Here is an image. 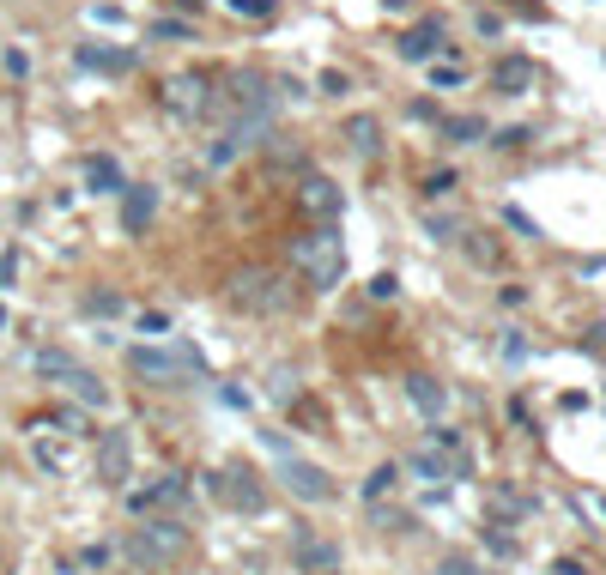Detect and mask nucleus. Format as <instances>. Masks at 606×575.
I'll list each match as a JSON object with an SVG mask.
<instances>
[{
    "mask_svg": "<svg viewBox=\"0 0 606 575\" xmlns=\"http://www.w3.org/2000/svg\"><path fill=\"white\" fill-rule=\"evenodd\" d=\"M152 37H164V42H188L194 31H188L182 19H158V24H152Z\"/></svg>",
    "mask_w": 606,
    "mask_h": 575,
    "instance_id": "33",
    "label": "nucleus"
},
{
    "mask_svg": "<svg viewBox=\"0 0 606 575\" xmlns=\"http://www.w3.org/2000/svg\"><path fill=\"white\" fill-rule=\"evenodd\" d=\"M73 370H80V357H73V352H61V345H43V352H37V376L67 382Z\"/></svg>",
    "mask_w": 606,
    "mask_h": 575,
    "instance_id": "22",
    "label": "nucleus"
},
{
    "mask_svg": "<svg viewBox=\"0 0 606 575\" xmlns=\"http://www.w3.org/2000/svg\"><path fill=\"white\" fill-rule=\"evenodd\" d=\"M467 260H473V267H497V260H504V249L485 237V231H473V237H467Z\"/></svg>",
    "mask_w": 606,
    "mask_h": 575,
    "instance_id": "25",
    "label": "nucleus"
},
{
    "mask_svg": "<svg viewBox=\"0 0 606 575\" xmlns=\"http://www.w3.org/2000/svg\"><path fill=\"white\" fill-rule=\"evenodd\" d=\"M6 278H13V255H0V291H6Z\"/></svg>",
    "mask_w": 606,
    "mask_h": 575,
    "instance_id": "43",
    "label": "nucleus"
},
{
    "mask_svg": "<svg viewBox=\"0 0 606 575\" xmlns=\"http://www.w3.org/2000/svg\"><path fill=\"white\" fill-rule=\"evenodd\" d=\"M485 545H491L497 557H516V551H522V545H516V533H504L497 521H491V533H485Z\"/></svg>",
    "mask_w": 606,
    "mask_h": 575,
    "instance_id": "31",
    "label": "nucleus"
},
{
    "mask_svg": "<svg viewBox=\"0 0 606 575\" xmlns=\"http://www.w3.org/2000/svg\"><path fill=\"white\" fill-rule=\"evenodd\" d=\"M485 503H491L497 515H509V521L534 515V496H527V491H516V485H491V491H485Z\"/></svg>",
    "mask_w": 606,
    "mask_h": 575,
    "instance_id": "20",
    "label": "nucleus"
},
{
    "mask_svg": "<svg viewBox=\"0 0 606 575\" xmlns=\"http://www.w3.org/2000/svg\"><path fill=\"white\" fill-rule=\"evenodd\" d=\"M224 6H231L237 19H267V13H273V0H224Z\"/></svg>",
    "mask_w": 606,
    "mask_h": 575,
    "instance_id": "32",
    "label": "nucleus"
},
{
    "mask_svg": "<svg viewBox=\"0 0 606 575\" xmlns=\"http://www.w3.org/2000/svg\"><path fill=\"white\" fill-rule=\"evenodd\" d=\"M449 49V37H443V24L431 19V24H412L401 37V61H437Z\"/></svg>",
    "mask_w": 606,
    "mask_h": 575,
    "instance_id": "14",
    "label": "nucleus"
},
{
    "mask_svg": "<svg viewBox=\"0 0 606 575\" xmlns=\"http://www.w3.org/2000/svg\"><path fill=\"white\" fill-rule=\"evenodd\" d=\"M267 158L279 164V170H285V164H291V170H303V146H285V139H273V146H267Z\"/></svg>",
    "mask_w": 606,
    "mask_h": 575,
    "instance_id": "28",
    "label": "nucleus"
},
{
    "mask_svg": "<svg viewBox=\"0 0 606 575\" xmlns=\"http://www.w3.org/2000/svg\"><path fill=\"white\" fill-rule=\"evenodd\" d=\"M491 91H504V98H527V91H534V61H527V55L491 61Z\"/></svg>",
    "mask_w": 606,
    "mask_h": 575,
    "instance_id": "13",
    "label": "nucleus"
},
{
    "mask_svg": "<svg viewBox=\"0 0 606 575\" xmlns=\"http://www.w3.org/2000/svg\"><path fill=\"white\" fill-rule=\"evenodd\" d=\"M401 491V467L394 460H383V467H370V478H364V503H383V496Z\"/></svg>",
    "mask_w": 606,
    "mask_h": 575,
    "instance_id": "21",
    "label": "nucleus"
},
{
    "mask_svg": "<svg viewBox=\"0 0 606 575\" xmlns=\"http://www.w3.org/2000/svg\"><path fill=\"white\" fill-rule=\"evenodd\" d=\"M152 212H158V188L128 182V188H121V231H128V237H140L146 224H152Z\"/></svg>",
    "mask_w": 606,
    "mask_h": 575,
    "instance_id": "12",
    "label": "nucleus"
},
{
    "mask_svg": "<svg viewBox=\"0 0 606 575\" xmlns=\"http://www.w3.org/2000/svg\"><path fill=\"white\" fill-rule=\"evenodd\" d=\"M85 316H121V297L116 291H91V297H85Z\"/></svg>",
    "mask_w": 606,
    "mask_h": 575,
    "instance_id": "27",
    "label": "nucleus"
},
{
    "mask_svg": "<svg viewBox=\"0 0 606 575\" xmlns=\"http://www.w3.org/2000/svg\"><path fill=\"white\" fill-rule=\"evenodd\" d=\"M601 515H606V496H601Z\"/></svg>",
    "mask_w": 606,
    "mask_h": 575,
    "instance_id": "45",
    "label": "nucleus"
},
{
    "mask_svg": "<svg viewBox=\"0 0 606 575\" xmlns=\"http://www.w3.org/2000/svg\"><path fill=\"white\" fill-rule=\"evenodd\" d=\"M128 575H140V570H128Z\"/></svg>",
    "mask_w": 606,
    "mask_h": 575,
    "instance_id": "46",
    "label": "nucleus"
},
{
    "mask_svg": "<svg viewBox=\"0 0 606 575\" xmlns=\"http://www.w3.org/2000/svg\"><path fill=\"white\" fill-rule=\"evenodd\" d=\"M552 575H588V570L576 563V557H558V563H552Z\"/></svg>",
    "mask_w": 606,
    "mask_h": 575,
    "instance_id": "42",
    "label": "nucleus"
},
{
    "mask_svg": "<svg viewBox=\"0 0 606 575\" xmlns=\"http://www.w3.org/2000/svg\"><path fill=\"white\" fill-rule=\"evenodd\" d=\"M55 424L67 430V437H91V430H85V418L73 412V406H61V412H55Z\"/></svg>",
    "mask_w": 606,
    "mask_h": 575,
    "instance_id": "34",
    "label": "nucleus"
},
{
    "mask_svg": "<svg viewBox=\"0 0 606 575\" xmlns=\"http://www.w3.org/2000/svg\"><path fill=\"white\" fill-rule=\"evenodd\" d=\"M504 219H509V224H516V231H522V237H540V231H534V219H527V212H522V206H509V212H504Z\"/></svg>",
    "mask_w": 606,
    "mask_h": 575,
    "instance_id": "38",
    "label": "nucleus"
},
{
    "mask_svg": "<svg viewBox=\"0 0 606 575\" xmlns=\"http://www.w3.org/2000/svg\"><path fill=\"white\" fill-rule=\"evenodd\" d=\"M128 509L134 515H170V521H188V509H194V485H188V473H158L146 478L140 491H128Z\"/></svg>",
    "mask_w": 606,
    "mask_h": 575,
    "instance_id": "5",
    "label": "nucleus"
},
{
    "mask_svg": "<svg viewBox=\"0 0 606 575\" xmlns=\"http://www.w3.org/2000/svg\"><path fill=\"white\" fill-rule=\"evenodd\" d=\"M206 496H219L224 509H237V515H261L267 509V491H261V478L249 473V467H219V473H206Z\"/></svg>",
    "mask_w": 606,
    "mask_h": 575,
    "instance_id": "6",
    "label": "nucleus"
},
{
    "mask_svg": "<svg viewBox=\"0 0 606 575\" xmlns=\"http://www.w3.org/2000/svg\"><path fill=\"white\" fill-rule=\"evenodd\" d=\"M322 91L327 98H340V91H352V80H346V73H322Z\"/></svg>",
    "mask_w": 606,
    "mask_h": 575,
    "instance_id": "39",
    "label": "nucleus"
},
{
    "mask_svg": "<svg viewBox=\"0 0 606 575\" xmlns=\"http://www.w3.org/2000/svg\"><path fill=\"white\" fill-rule=\"evenodd\" d=\"M527 139H534V134H527V127H504V134L491 139V146H504V152H509V146H527Z\"/></svg>",
    "mask_w": 606,
    "mask_h": 575,
    "instance_id": "37",
    "label": "nucleus"
},
{
    "mask_svg": "<svg viewBox=\"0 0 606 575\" xmlns=\"http://www.w3.org/2000/svg\"><path fill=\"white\" fill-rule=\"evenodd\" d=\"M406 400H412V406L437 424V418H443V406H449V388L437 376H406Z\"/></svg>",
    "mask_w": 606,
    "mask_h": 575,
    "instance_id": "15",
    "label": "nucleus"
},
{
    "mask_svg": "<svg viewBox=\"0 0 606 575\" xmlns=\"http://www.w3.org/2000/svg\"><path fill=\"white\" fill-rule=\"evenodd\" d=\"M188 527L182 521H170V515H146L134 533H128V563L140 575H152V570H170V563H182L188 557Z\"/></svg>",
    "mask_w": 606,
    "mask_h": 575,
    "instance_id": "1",
    "label": "nucleus"
},
{
    "mask_svg": "<svg viewBox=\"0 0 606 575\" xmlns=\"http://www.w3.org/2000/svg\"><path fill=\"white\" fill-rule=\"evenodd\" d=\"M437 134H443L449 146H479V139H491L479 116H437Z\"/></svg>",
    "mask_w": 606,
    "mask_h": 575,
    "instance_id": "18",
    "label": "nucleus"
},
{
    "mask_svg": "<svg viewBox=\"0 0 606 575\" xmlns=\"http://www.w3.org/2000/svg\"><path fill=\"white\" fill-rule=\"evenodd\" d=\"M346 146H352L358 158H376V146H383V127H376V116H352V121H346Z\"/></svg>",
    "mask_w": 606,
    "mask_h": 575,
    "instance_id": "19",
    "label": "nucleus"
},
{
    "mask_svg": "<svg viewBox=\"0 0 606 575\" xmlns=\"http://www.w3.org/2000/svg\"><path fill=\"white\" fill-rule=\"evenodd\" d=\"M279 460H285L279 478L298 503H334V473L327 467H316V460H303V455H279Z\"/></svg>",
    "mask_w": 606,
    "mask_h": 575,
    "instance_id": "8",
    "label": "nucleus"
},
{
    "mask_svg": "<svg viewBox=\"0 0 606 575\" xmlns=\"http://www.w3.org/2000/svg\"><path fill=\"white\" fill-rule=\"evenodd\" d=\"M383 6H388V13H406V6H412V0H383Z\"/></svg>",
    "mask_w": 606,
    "mask_h": 575,
    "instance_id": "44",
    "label": "nucleus"
},
{
    "mask_svg": "<svg viewBox=\"0 0 606 575\" xmlns=\"http://www.w3.org/2000/svg\"><path fill=\"white\" fill-rule=\"evenodd\" d=\"M80 67H98V73H134V55H128V49H80Z\"/></svg>",
    "mask_w": 606,
    "mask_h": 575,
    "instance_id": "23",
    "label": "nucleus"
},
{
    "mask_svg": "<svg viewBox=\"0 0 606 575\" xmlns=\"http://www.w3.org/2000/svg\"><path fill=\"white\" fill-rule=\"evenodd\" d=\"M85 188H91V194H121L128 176H121V164L109 158V152H98V158H85Z\"/></svg>",
    "mask_w": 606,
    "mask_h": 575,
    "instance_id": "16",
    "label": "nucleus"
},
{
    "mask_svg": "<svg viewBox=\"0 0 606 575\" xmlns=\"http://www.w3.org/2000/svg\"><path fill=\"white\" fill-rule=\"evenodd\" d=\"M128 363H134V376L158 382V388H182L188 376H206V357L194 352V345H170V352H158V345H134Z\"/></svg>",
    "mask_w": 606,
    "mask_h": 575,
    "instance_id": "4",
    "label": "nucleus"
},
{
    "mask_svg": "<svg viewBox=\"0 0 606 575\" xmlns=\"http://www.w3.org/2000/svg\"><path fill=\"white\" fill-rule=\"evenodd\" d=\"M431 575H479V563H473L467 551H449V557H437V570Z\"/></svg>",
    "mask_w": 606,
    "mask_h": 575,
    "instance_id": "26",
    "label": "nucleus"
},
{
    "mask_svg": "<svg viewBox=\"0 0 606 575\" xmlns=\"http://www.w3.org/2000/svg\"><path fill=\"white\" fill-rule=\"evenodd\" d=\"M479 575H491V570H479Z\"/></svg>",
    "mask_w": 606,
    "mask_h": 575,
    "instance_id": "47",
    "label": "nucleus"
},
{
    "mask_svg": "<svg viewBox=\"0 0 606 575\" xmlns=\"http://www.w3.org/2000/svg\"><path fill=\"white\" fill-rule=\"evenodd\" d=\"M67 388H73V394H80L85 406H109V388H103V382L91 376L85 363H80V370H73V376H67Z\"/></svg>",
    "mask_w": 606,
    "mask_h": 575,
    "instance_id": "24",
    "label": "nucleus"
},
{
    "mask_svg": "<svg viewBox=\"0 0 606 575\" xmlns=\"http://www.w3.org/2000/svg\"><path fill=\"white\" fill-rule=\"evenodd\" d=\"M431 80H437V85H461L467 73H461V67H455V61H443V67H431Z\"/></svg>",
    "mask_w": 606,
    "mask_h": 575,
    "instance_id": "36",
    "label": "nucleus"
},
{
    "mask_svg": "<svg viewBox=\"0 0 606 575\" xmlns=\"http://www.w3.org/2000/svg\"><path fill=\"white\" fill-rule=\"evenodd\" d=\"M298 206H303V212H309L316 224H334V219H340V206H346V200H340V188H334L327 176L303 170V182H298Z\"/></svg>",
    "mask_w": 606,
    "mask_h": 575,
    "instance_id": "11",
    "label": "nucleus"
},
{
    "mask_svg": "<svg viewBox=\"0 0 606 575\" xmlns=\"http://www.w3.org/2000/svg\"><path fill=\"white\" fill-rule=\"evenodd\" d=\"M164 109H170V116H206V109H213V80H206V73H176V80L164 85Z\"/></svg>",
    "mask_w": 606,
    "mask_h": 575,
    "instance_id": "9",
    "label": "nucleus"
},
{
    "mask_svg": "<svg viewBox=\"0 0 606 575\" xmlns=\"http://www.w3.org/2000/svg\"><path fill=\"white\" fill-rule=\"evenodd\" d=\"M128 473H134V442H128V430H103L98 437V485H128Z\"/></svg>",
    "mask_w": 606,
    "mask_h": 575,
    "instance_id": "10",
    "label": "nucleus"
},
{
    "mask_svg": "<svg viewBox=\"0 0 606 575\" xmlns=\"http://www.w3.org/2000/svg\"><path fill=\"white\" fill-rule=\"evenodd\" d=\"M80 563H85V570H103V563H109V545H91V551H85Z\"/></svg>",
    "mask_w": 606,
    "mask_h": 575,
    "instance_id": "41",
    "label": "nucleus"
},
{
    "mask_svg": "<svg viewBox=\"0 0 606 575\" xmlns=\"http://www.w3.org/2000/svg\"><path fill=\"white\" fill-rule=\"evenodd\" d=\"M291 267H298L316 291H334L346 278V242H340V224H316V231H303L291 237Z\"/></svg>",
    "mask_w": 606,
    "mask_h": 575,
    "instance_id": "2",
    "label": "nucleus"
},
{
    "mask_svg": "<svg viewBox=\"0 0 606 575\" xmlns=\"http://www.w3.org/2000/svg\"><path fill=\"white\" fill-rule=\"evenodd\" d=\"M394 291H401V278H394V273H376V278H370V297H376V303L394 297Z\"/></svg>",
    "mask_w": 606,
    "mask_h": 575,
    "instance_id": "35",
    "label": "nucleus"
},
{
    "mask_svg": "<svg viewBox=\"0 0 606 575\" xmlns=\"http://www.w3.org/2000/svg\"><path fill=\"white\" fill-rule=\"evenodd\" d=\"M424 194H431V200L455 194V170H431V176H424Z\"/></svg>",
    "mask_w": 606,
    "mask_h": 575,
    "instance_id": "30",
    "label": "nucleus"
},
{
    "mask_svg": "<svg viewBox=\"0 0 606 575\" xmlns=\"http://www.w3.org/2000/svg\"><path fill=\"white\" fill-rule=\"evenodd\" d=\"M424 231H431V242H455V237H461V219H437V212H431Z\"/></svg>",
    "mask_w": 606,
    "mask_h": 575,
    "instance_id": "29",
    "label": "nucleus"
},
{
    "mask_svg": "<svg viewBox=\"0 0 606 575\" xmlns=\"http://www.w3.org/2000/svg\"><path fill=\"white\" fill-rule=\"evenodd\" d=\"M231 303L249 309V316H285L291 309V278L273 273V267H242L231 278Z\"/></svg>",
    "mask_w": 606,
    "mask_h": 575,
    "instance_id": "3",
    "label": "nucleus"
},
{
    "mask_svg": "<svg viewBox=\"0 0 606 575\" xmlns=\"http://www.w3.org/2000/svg\"><path fill=\"white\" fill-rule=\"evenodd\" d=\"M164 327H170V316H164V309H152V316H140V334H164Z\"/></svg>",
    "mask_w": 606,
    "mask_h": 575,
    "instance_id": "40",
    "label": "nucleus"
},
{
    "mask_svg": "<svg viewBox=\"0 0 606 575\" xmlns=\"http://www.w3.org/2000/svg\"><path fill=\"white\" fill-rule=\"evenodd\" d=\"M406 467L419 478H431V485H449V478H467V467H455L449 455H437V448H419V455H406Z\"/></svg>",
    "mask_w": 606,
    "mask_h": 575,
    "instance_id": "17",
    "label": "nucleus"
},
{
    "mask_svg": "<svg viewBox=\"0 0 606 575\" xmlns=\"http://www.w3.org/2000/svg\"><path fill=\"white\" fill-rule=\"evenodd\" d=\"M340 563L346 557L327 533H316V527H298V533H291V570L298 575H340Z\"/></svg>",
    "mask_w": 606,
    "mask_h": 575,
    "instance_id": "7",
    "label": "nucleus"
}]
</instances>
